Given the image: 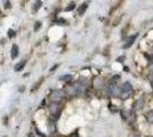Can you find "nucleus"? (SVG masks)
I'll use <instances>...</instances> for the list:
<instances>
[{"label":"nucleus","mask_w":153,"mask_h":137,"mask_svg":"<svg viewBox=\"0 0 153 137\" xmlns=\"http://www.w3.org/2000/svg\"><path fill=\"white\" fill-rule=\"evenodd\" d=\"M132 85L129 84V82H125V84L122 85V87L120 88V96L122 97V98H127V97H129V95L132 94Z\"/></svg>","instance_id":"1"},{"label":"nucleus","mask_w":153,"mask_h":137,"mask_svg":"<svg viewBox=\"0 0 153 137\" xmlns=\"http://www.w3.org/2000/svg\"><path fill=\"white\" fill-rule=\"evenodd\" d=\"M136 38H137V34H133V36H130L129 38L127 39V41H126V43L123 45V48L125 49H127V48H129L130 46L133 45V43L135 42V40H136Z\"/></svg>","instance_id":"2"},{"label":"nucleus","mask_w":153,"mask_h":137,"mask_svg":"<svg viewBox=\"0 0 153 137\" xmlns=\"http://www.w3.org/2000/svg\"><path fill=\"white\" fill-rule=\"evenodd\" d=\"M17 56H18V47H17V45H13V46H12L10 57L12 58H16Z\"/></svg>","instance_id":"3"},{"label":"nucleus","mask_w":153,"mask_h":137,"mask_svg":"<svg viewBox=\"0 0 153 137\" xmlns=\"http://www.w3.org/2000/svg\"><path fill=\"white\" fill-rule=\"evenodd\" d=\"M87 8H88V4H87V2H83V4L78 8V14H79V15H83L85 12L87 10Z\"/></svg>","instance_id":"4"},{"label":"nucleus","mask_w":153,"mask_h":137,"mask_svg":"<svg viewBox=\"0 0 153 137\" xmlns=\"http://www.w3.org/2000/svg\"><path fill=\"white\" fill-rule=\"evenodd\" d=\"M62 95H63V93L62 92H57V90H56V92H54L53 93V95H51V99H53V101H58V99H61L62 98Z\"/></svg>","instance_id":"5"},{"label":"nucleus","mask_w":153,"mask_h":137,"mask_svg":"<svg viewBox=\"0 0 153 137\" xmlns=\"http://www.w3.org/2000/svg\"><path fill=\"white\" fill-rule=\"evenodd\" d=\"M25 64H26V61H22V62L17 63V64L15 65V71H16V72H19L22 68L25 66Z\"/></svg>","instance_id":"6"},{"label":"nucleus","mask_w":153,"mask_h":137,"mask_svg":"<svg viewBox=\"0 0 153 137\" xmlns=\"http://www.w3.org/2000/svg\"><path fill=\"white\" fill-rule=\"evenodd\" d=\"M50 111L53 114H57L58 112V105L57 104H51L50 105Z\"/></svg>","instance_id":"7"},{"label":"nucleus","mask_w":153,"mask_h":137,"mask_svg":"<svg viewBox=\"0 0 153 137\" xmlns=\"http://www.w3.org/2000/svg\"><path fill=\"white\" fill-rule=\"evenodd\" d=\"M74 7H75V4H74V2H70V4H69V6L66 7V12L72 10V9L74 8Z\"/></svg>","instance_id":"8"},{"label":"nucleus","mask_w":153,"mask_h":137,"mask_svg":"<svg viewBox=\"0 0 153 137\" xmlns=\"http://www.w3.org/2000/svg\"><path fill=\"white\" fill-rule=\"evenodd\" d=\"M146 118H147V120H149L150 122H152V123H153V111L149 112V113L146 114Z\"/></svg>","instance_id":"9"},{"label":"nucleus","mask_w":153,"mask_h":137,"mask_svg":"<svg viewBox=\"0 0 153 137\" xmlns=\"http://www.w3.org/2000/svg\"><path fill=\"white\" fill-rule=\"evenodd\" d=\"M34 5H36V6H34V10H38V9L41 7V5H42V1H37Z\"/></svg>","instance_id":"10"},{"label":"nucleus","mask_w":153,"mask_h":137,"mask_svg":"<svg viewBox=\"0 0 153 137\" xmlns=\"http://www.w3.org/2000/svg\"><path fill=\"white\" fill-rule=\"evenodd\" d=\"M40 26H41V22H39V21H38V22H36V24H34V29H33V30H34V31H38Z\"/></svg>","instance_id":"11"},{"label":"nucleus","mask_w":153,"mask_h":137,"mask_svg":"<svg viewBox=\"0 0 153 137\" xmlns=\"http://www.w3.org/2000/svg\"><path fill=\"white\" fill-rule=\"evenodd\" d=\"M14 36H15V32H14V30H12L10 29V30L8 31V37L9 38H12V37H14Z\"/></svg>","instance_id":"12"},{"label":"nucleus","mask_w":153,"mask_h":137,"mask_svg":"<svg viewBox=\"0 0 153 137\" xmlns=\"http://www.w3.org/2000/svg\"><path fill=\"white\" fill-rule=\"evenodd\" d=\"M36 131H37V135H38V137H46L45 135H42V134H41L40 131L38 130V129H36Z\"/></svg>","instance_id":"13"},{"label":"nucleus","mask_w":153,"mask_h":137,"mask_svg":"<svg viewBox=\"0 0 153 137\" xmlns=\"http://www.w3.org/2000/svg\"><path fill=\"white\" fill-rule=\"evenodd\" d=\"M4 4H5V7H6V8H9V4H10V2H9V1H5Z\"/></svg>","instance_id":"14"},{"label":"nucleus","mask_w":153,"mask_h":137,"mask_svg":"<svg viewBox=\"0 0 153 137\" xmlns=\"http://www.w3.org/2000/svg\"><path fill=\"white\" fill-rule=\"evenodd\" d=\"M150 77H151V81H152V84H153V68L151 70V72H150Z\"/></svg>","instance_id":"15"},{"label":"nucleus","mask_w":153,"mask_h":137,"mask_svg":"<svg viewBox=\"0 0 153 137\" xmlns=\"http://www.w3.org/2000/svg\"><path fill=\"white\" fill-rule=\"evenodd\" d=\"M71 137H79V136H78V134H76V133H74V134H72V135H71Z\"/></svg>","instance_id":"16"}]
</instances>
